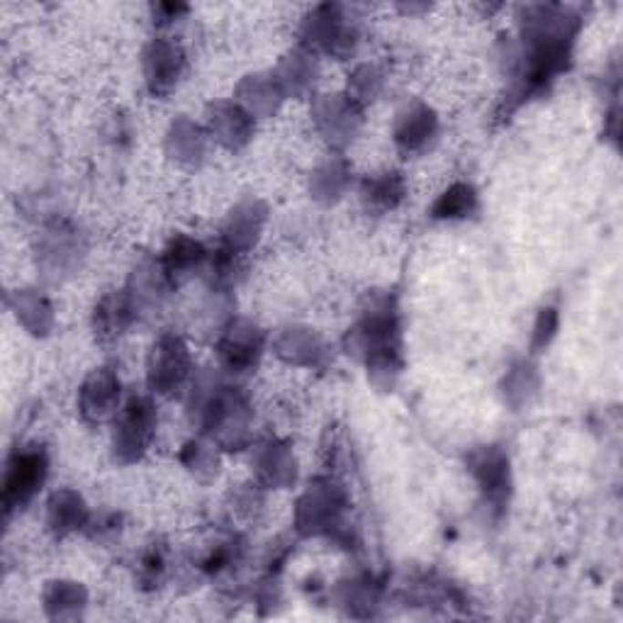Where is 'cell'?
I'll list each match as a JSON object with an SVG mask.
<instances>
[{"label":"cell","instance_id":"6da1fadb","mask_svg":"<svg viewBox=\"0 0 623 623\" xmlns=\"http://www.w3.org/2000/svg\"><path fill=\"white\" fill-rule=\"evenodd\" d=\"M47 472L45 455L37 451H25L13 458L8 465V475H5V506L25 504L27 499L37 492Z\"/></svg>","mask_w":623,"mask_h":623},{"label":"cell","instance_id":"7a4b0ae2","mask_svg":"<svg viewBox=\"0 0 623 623\" xmlns=\"http://www.w3.org/2000/svg\"><path fill=\"white\" fill-rule=\"evenodd\" d=\"M151 421H154V411L147 402L141 400H134L127 407V414L122 417V424H119V446L122 448H144L149 439V431H151Z\"/></svg>","mask_w":623,"mask_h":623},{"label":"cell","instance_id":"3957f363","mask_svg":"<svg viewBox=\"0 0 623 623\" xmlns=\"http://www.w3.org/2000/svg\"><path fill=\"white\" fill-rule=\"evenodd\" d=\"M183 346L178 344V341H173V338H169V341H163V344L159 346V351L154 353V370H151V373H154L156 382H161V385H169L171 388V385H178L181 378H183Z\"/></svg>","mask_w":623,"mask_h":623},{"label":"cell","instance_id":"277c9868","mask_svg":"<svg viewBox=\"0 0 623 623\" xmlns=\"http://www.w3.org/2000/svg\"><path fill=\"white\" fill-rule=\"evenodd\" d=\"M475 202V195L468 185H455L453 191H448L441 202L436 205V217H461L468 214V210Z\"/></svg>","mask_w":623,"mask_h":623},{"label":"cell","instance_id":"5b68a950","mask_svg":"<svg viewBox=\"0 0 623 623\" xmlns=\"http://www.w3.org/2000/svg\"><path fill=\"white\" fill-rule=\"evenodd\" d=\"M256 351H258V344H254V341H244L242 337H234L229 344H224V351H222V356L229 360V366L234 368H246L254 363V358H256Z\"/></svg>","mask_w":623,"mask_h":623},{"label":"cell","instance_id":"8992f818","mask_svg":"<svg viewBox=\"0 0 623 623\" xmlns=\"http://www.w3.org/2000/svg\"><path fill=\"white\" fill-rule=\"evenodd\" d=\"M169 258L171 268H173V271H181V268H188V265L192 264H200V261H202V249H200L198 244L181 239V242L176 244V249L169 254Z\"/></svg>","mask_w":623,"mask_h":623}]
</instances>
